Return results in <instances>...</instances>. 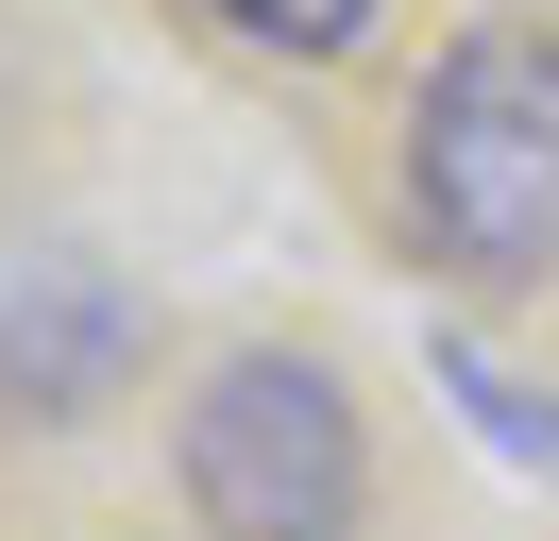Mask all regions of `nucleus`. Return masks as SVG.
<instances>
[{"instance_id":"obj_1","label":"nucleus","mask_w":559,"mask_h":541,"mask_svg":"<svg viewBox=\"0 0 559 541\" xmlns=\"http://www.w3.org/2000/svg\"><path fill=\"white\" fill-rule=\"evenodd\" d=\"M407 237L475 288L559 270V34L543 17H457L407 101Z\"/></svg>"},{"instance_id":"obj_2","label":"nucleus","mask_w":559,"mask_h":541,"mask_svg":"<svg viewBox=\"0 0 559 541\" xmlns=\"http://www.w3.org/2000/svg\"><path fill=\"white\" fill-rule=\"evenodd\" d=\"M170 491H187L204 541H356V507H373L356 389L322 356H288V338H238L170 406Z\"/></svg>"},{"instance_id":"obj_3","label":"nucleus","mask_w":559,"mask_h":541,"mask_svg":"<svg viewBox=\"0 0 559 541\" xmlns=\"http://www.w3.org/2000/svg\"><path fill=\"white\" fill-rule=\"evenodd\" d=\"M153 356L136 270H103L85 237H0V406L17 423H103Z\"/></svg>"},{"instance_id":"obj_4","label":"nucleus","mask_w":559,"mask_h":541,"mask_svg":"<svg viewBox=\"0 0 559 541\" xmlns=\"http://www.w3.org/2000/svg\"><path fill=\"white\" fill-rule=\"evenodd\" d=\"M238 51H288V68H322V51H356V34L390 17V0H204Z\"/></svg>"},{"instance_id":"obj_5","label":"nucleus","mask_w":559,"mask_h":541,"mask_svg":"<svg viewBox=\"0 0 559 541\" xmlns=\"http://www.w3.org/2000/svg\"><path fill=\"white\" fill-rule=\"evenodd\" d=\"M441 389H457V406H475V423H491V440H509V457H525V473H559V406H543V389H525V372H491V356H475V338H441Z\"/></svg>"}]
</instances>
